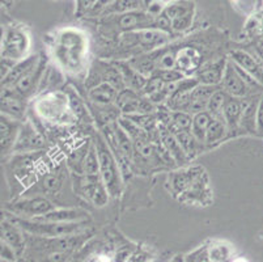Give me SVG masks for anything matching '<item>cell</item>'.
I'll list each match as a JSON object with an SVG mask.
<instances>
[{
  "label": "cell",
  "mask_w": 263,
  "mask_h": 262,
  "mask_svg": "<svg viewBox=\"0 0 263 262\" xmlns=\"http://www.w3.org/2000/svg\"><path fill=\"white\" fill-rule=\"evenodd\" d=\"M152 75H156L164 81L165 84H171V83H178V81L183 80L186 78L182 72L178 71V69H160V71H155Z\"/></svg>",
  "instance_id": "cell-39"
},
{
  "label": "cell",
  "mask_w": 263,
  "mask_h": 262,
  "mask_svg": "<svg viewBox=\"0 0 263 262\" xmlns=\"http://www.w3.org/2000/svg\"><path fill=\"white\" fill-rule=\"evenodd\" d=\"M174 136L177 138L178 143L181 144V147L183 148V151L186 152V155L190 159L195 158L198 153V147L202 146L197 139L194 138V135L191 134V131H187V130H172L171 131Z\"/></svg>",
  "instance_id": "cell-30"
},
{
  "label": "cell",
  "mask_w": 263,
  "mask_h": 262,
  "mask_svg": "<svg viewBox=\"0 0 263 262\" xmlns=\"http://www.w3.org/2000/svg\"><path fill=\"white\" fill-rule=\"evenodd\" d=\"M117 67L119 68L122 74V78H123L124 85L127 88H131L134 91H138V92H142L143 88H144L145 83H147V76H144L140 71L135 68L130 62H116Z\"/></svg>",
  "instance_id": "cell-23"
},
{
  "label": "cell",
  "mask_w": 263,
  "mask_h": 262,
  "mask_svg": "<svg viewBox=\"0 0 263 262\" xmlns=\"http://www.w3.org/2000/svg\"><path fill=\"white\" fill-rule=\"evenodd\" d=\"M23 122L12 119L7 115L2 114L0 118V147H2V155L7 156L12 153L15 143L17 141L18 133H20Z\"/></svg>",
  "instance_id": "cell-12"
},
{
  "label": "cell",
  "mask_w": 263,
  "mask_h": 262,
  "mask_svg": "<svg viewBox=\"0 0 263 262\" xmlns=\"http://www.w3.org/2000/svg\"><path fill=\"white\" fill-rule=\"evenodd\" d=\"M50 53L59 68L78 75L88 63V38L78 29H63L52 38Z\"/></svg>",
  "instance_id": "cell-1"
},
{
  "label": "cell",
  "mask_w": 263,
  "mask_h": 262,
  "mask_svg": "<svg viewBox=\"0 0 263 262\" xmlns=\"http://www.w3.org/2000/svg\"><path fill=\"white\" fill-rule=\"evenodd\" d=\"M90 113L93 114V118L101 127L109 126L119 119L122 115L121 109L114 105H96L90 107Z\"/></svg>",
  "instance_id": "cell-27"
},
{
  "label": "cell",
  "mask_w": 263,
  "mask_h": 262,
  "mask_svg": "<svg viewBox=\"0 0 263 262\" xmlns=\"http://www.w3.org/2000/svg\"><path fill=\"white\" fill-rule=\"evenodd\" d=\"M113 25L123 33L155 28V18L147 11H133L127 13L111 14Z\"/></svg>",
  "instance_id": "cell-10"
},
{
  "label": "cell",
  "mask_w": 263,
  "mask_h": 262,
  "mask_svg": "<svg viewBox=\"0 0 263 262\" xmlns=\"http://www.w3.org/2000/svg\"><path fill=\"white\" fill-rule=\"evenodd\" d=\"M227 64H228V61H227L226 58L219 59V61L210 62V63L204 64V66H202L198 69V72L195 74V78L198 79L200 84L221 85Z\"/></svg>",
  "instance_id": "cell-17"
},
{
  "label": "cell",
  "mask_w": 263,
  "mask_h": 262,
  "mask_svg": "<svg viewBox=\"0 0 263 262\" xmlns=\"http://www.w3.org/2000/svg\"><path fill=\"white\" fill-rule=\"evenodd\" d=\"M212 119H214V117L207 110L193 115V125H191L190 131L194 138L197 139L200 144H204L205 134H207V130H209Z\"/></svg>",
  "instance_id": "cell-28"
},
{
  "label": "cell",
  "mask_w": 263,
  "mask_h": 262,
  "mask_svg": "<svg viewBox=\"0 0 263 262\" xmlns=\"http://www.w3.org/2000/svg\"><path fill=\"white\" fill-rule=\"evenodd\" d=\"M42 262H67L66 252H51L42 259Z\"/></svg>",
  "instance_id": "cell-46"
},
{
  "label": "cell",
  "mask_w": 263,
  "mask_h": 262,
  "mask_svg": "<svg viewBox=\"0 0 263 262\" xmlns=\"http://www.w3.org/2000/svg\"><path fill=\"white\" fill-rule=\"evenodd\" d=\"M30 50L29 33L24 26H9L2 41V58L20 62L28 58Z\"/></svg>",
  "instance_id": "cell-5"
},
{
  "label": "cell",
  "mask_w": 263,
  "mask_h": 262,
  "mask_svg": "<svg viewBox=\"0 0 263 262\" xmlns=\"http://www.w3.org/2000/svg\"><path fill=\"white\" fill-rule=\"evenodd\" d=\"M21 228L12 220H3L2 222V240L9 244L12 248L20 254L25 248V241H24Z\"/></svg>",
  "instance_id": "cell-25"
},
{
  "label": "cell",
  "mask_w": 263,
  "mask_h": 262,
  "mask_svg": "<svg viewBox=\"0 0 263 262\" xmlns=\"http://www.w3.org/2000/svg\"><path fill=\"white\" fill-rule=\"evenodd\" d=\"M25 102L12 88H3L2 91V114L9 118L24 122L25 117Z\"/></svg>",
  "instance_id": "cell-13"
},
{
  "label": "cell",
  "mask_w": 263,
  "mask_h": 262,
  "mask_svg": "<svg viewBox=\"0 0 263 262\" xmlns=\"http://www.w3.org/2000/svg\"><path fill=\"white\" fill-rule=\"evenodd\" d=\"M258 102H248L243 110L242 118H241L240 130H243L248 134H257V112Z\"/></svg>",
  "instance_id": "cell-33"
},
{
  "label": "cell",
  "mask_w": 263,
  "mask_h": 262,
  "mask_svg": "<svg viewBox=\"0 0 263 262\" xmlns=\"http://www.w3.org/2000/svg\"><path fill=\"white\" fill-rule=\"evenodd\" d=\"M228 131V126H227L224 118H214L211 125H210L209 130H207V134H205L204 144L214 146V144L219 143V142H221L226 138Z\"/></svg>",
  "instance_id": "cell-31"
},
{
  "label": "cell",
  "mask_w": 263,
  "mask_h": 262,
  "mask_svg": "<svg viewBox=\"0 0 263 262\" xmlns=\"http://www.w3.org/2000/svg\"><path fill=\"white\" fill-rule=\"evenodd\" d=\"M35 113L44 121L57 125L72 124L76 119L70 107L67 93L50 92L44 95L34 105Z\"/></svg>",
  "instance_id": "cell-2"
},
{
  "label": "cell",
  "mask_w": 263,
  "mask_h": 262,
  "mask_svg": "<svg viewBox=\"0 0 263 262\" xmlns=\"http://www.w3.org/2000/svg\"><path fill=\"white\" fill-rule=\"evenodd\" d=\"M2 262H6V261H2Z\"/></svg>",
  "instance_id": "cell-53"
},
{
  "label": "cell",
  "mask_w": 263,
  "mask_h": 262,
  "mask_svg": "<svg viewBox=\"0 0 263 262\" xmlns=\"http://www.w3.org/2000/svg\"><path fill=\"white\" fill-rule=\"evenodd\" d=\"M41 61L40 55H29L28 58L23 59V61L17 62L15 66L12 67L11 71L8 72V75L4 79H2V88H11L15 85L23 76H25L28 72L32 68H34Z\"/></svg>",
  "instance_id": "cell-21"
},
{
  "label": "cell",
  "mask_w": 263,
  "mask_h": 262,
  "mask_svg": "<svg viewBox=\"0 0 263 262\" xmlns=\"http://www.w3.org/2000/svg\"><path fill=\"white\" fill-rule=\"evenodd\" d=\"M134 256V249L130 247H123L118 249V252L114 256V262H128Z\"/></svg>",
  "instance_id": "cell-45"
},
{
  "label": "cell",
  "mask_w": 263,
  "mask_h": 262,
  "mask_svg": "<svg viewBox=\"0 0 263 262\" xmlns=\"http://www.w3.org/2000/svg\"><path fill=\"white\" fill-rule=\"evenodd\" d=\"M100 159V176L110 197H118L122 191V174L119 164L104 135L97 134L93 141Z\"/></svg>",
  "instance_id": "cell-3"
},
{
  "label": "cell",
  "mask_w": 263,
  "mask_h": 262,
  "mask_svg": "<svg viewBox=\"0 0 263 262\" xmlns=\"http://www.w3.org/2000/svg\"><path fill=\"white\" fill-rule=\"evenodd\" d=\"M232 256V249L223 242L209 247V257L211 262H226Z\"/></svg>",
  "instance_id": "cell-37"
},
{
  "label": "cell",
  "mask_w": 263,
  "mask_h": 262,
  "mask_svg": "<svg viewBox=\"0 0 263 262\" xmlns=\"http://www.w3.org/2000/svg\"><path fill=\"white\" fill-rule=\"evenodd\" d=\"M88 211L81 208H54L45 215H41L32 220L37 222H54V223H70V222H85L89 219Z\"/></svg>",
  "instance_id": "cell-15"
},
{
  "label": "cell",
  "mask_w": 263,
  "mask_h": 262,
  "mask_svg": "<svg viewBox=\"0 0 263 262\" xmlns=\"http://www.w3.org/2000/svg\"><path fill=\"white\" fill-rule=\"evenodd\" d=\"M154 2H155V0H143V6H144V8L147 9L148 7L151 6V4L154 3Z\"/></svg>",
  "instance_id": "cell-49"
},
{
  "label": "cell",
  "mask_w": 263,
  "mask_h": 262,
  "mask_svg": "<svg viewBox=\"0 0 263 262\" xmlns=\"http://www.w3.org/2000/svg\"><path fill=\"white\" fill-rule=\"evenodd\" d=\"M203 172L202 168H190L187 170H179L171 174V186L176 194H183L191 186L195 179Z\"/></svg>",
  "instance_id": "cell-26"
},
{
  "label": "cell",
  "mask_w": 263,
  "mask_h": 262,
  "mask_svg": "<svg viewBox=\"0 0 263 262\" xmlns=\"http://www.w3.org/2000/svg\"><path fill=\"white\" fill-rule=\"evenodd\" d=\"M12 222L17 224L25 234H29L34 237H47V239L73 236V235L80 234L81 231L87 227V220L85 222L54 223L13 218Z\"/></svg>",
  "instance_id": "cell-4"
},
{
  "label": "cell",
  "mask_w": 263,
  "mask_h": 262,
  "mask_svg": "<svg viewBox=\"0 0 263 262\" xmlns=\"http://www.w3.org/2000/svg\"><path fill=\"white\" fill-rule=\"evenodd\" d=\"M233 262H246V261L243 258H237V259H234Z\"/></svg>",
  "instance_id": "cell-50"
},
{
  "label": "cell",
  "mask_w": 263,
  "mask_h": 262,
  "mask_svg": "<svg viewBox=\"0 0 263 262\" xmlns=\"http://www.w3.org/2000/svg\"><path fill=\"white\" fill-rule=\"evenodd\" d=\"M64 182V173L61 168L49 170L44 173L38 179L37 185L38 189H35L37 193L44 194V196H55L61 191L62 186Z\"/></svg>",
  "instance_id": "cell-20"
},
{
  "label": "cell",
  "mask_w": 263,
  "mask_h": 262,
  "mask_svg": "<svg viewBox=\"0 0 263 262\" xmlns=\"http://www.w3.org/2000/svg\"><path fill=\"white\" fill-rule=\"evenodd\" d=\"M118 92L110 83H100L88 90V98L96 105H114Z\"/></svg>",
  "instance_id": "cell-24"
},
{
  "label": "cell",
  "mask_w": 263,
  "mask_h": 262,
  "mask_svg": "<svg viewBox=\"0 0 263 262\" xmlns=\"http://www.w3.org/2000/svg\"><path fill=\"white\" fill-rule=\"evenodd\" d=\"M246 105H248V101L229 96L223 110V118L226 121L227 126H228L229 131H238L240 130L241 118H242Z\"/></svg>",
  "instance_id": "cell-19"
},
{
  "label": "cell",
  "mask_w": 263,
  "mask_h": 262,
  "mask_svg": "<svg viewBox=\"0 0 263 262\" xmlns=\"http://www.w3.org/2000/svg\"><path fill=\"white\" fill-rule=\"evenodd\" d=\"M45 68H46V59H45V58H41V61L38 62L37 66H35L34 68L30 69L25 76H23V78H21L15 85L11 86V88L15 91L18 96H21L24 100L30 97V96L35 92V90H37L38 85H40L41 80L44 78Z\"/></svg>",
  "instance_id": "cell-11"
},
{
  "label": "cell",
  "mask_w": 263,
  "mask_h": 262,
  "mask_svg": "<svg viewBox=\"0 0 263 262\" xmlns=\"http://www.w3.org/2000/svg\"><path fill=\"white\" fill-rule=\"evenodd\" d=\"M139 95H142V93L138 92V91L131 90V88H127V86H126V88H123V90H121L118 92L116 105L119 108V109H121V108L123 107L124 104H127L128 101L134 100V98H136Z\"/></svg>",
  "instance_id": "cell-43"
},
{
  "label": "cell",
  "mask_w": 263,
  "mask_h": 262,
  "mask_svg": "<svg viewBox=\"0 0 263 262\" xmlns=\"http://www.w3.org/2000/svg\"><path fill=\"white\" fill-rule=\"evenodd\" d=\"M173 262H178V258H176V259H174V261Z\"/></svg>",
  "instance_id": "cell-51"
},
{
  "label": "cell",
  "mask_w": 263,
  "mask_h": 262,
  "mask_svg": "<svg viewBox=\"0 0 263 262\" xmlns=\"http://www.w3.org/2000/svg\"><path fill=\"white\" fill-rule=\"evenodd\" d=\"M171 34L156 28L134 30L122 34V43L126 47H139L140 49H160L169 42Z\"/></svg>",
  "instance_id": "cell-8"
},
{
  "label": "cell",
  "mask_w": 263,
  "mask_h": 262,
  "mask_svg": "<svg viewBox=\"0 0 263 262\" xmlns=\"http://www.w3.org/2000/svg\"><path fill=\"white\" fill-rule=\"evenodd\" d=\"M46 139L44 138V135L40 131H37L34 125L30 121H24L23 125H21L15 147L12 151V155L13 153L40 152V151L46 150Z\"/></svg>",
  "instance_id": "cell-9"
},
{
  "label": "cell",
  "mask_w": 263,
  "mask_h": 262,
  "mask_svg": "<svg viewBox=\"0 0 263 262\" xmlns=\"http://www.w3.org/2000/svg\"><path fill=\"white\" fill-rule=\"evenodd\" d=\"M257 134L263 138V97L259 100L257 112Z\"/></svg>",
  "instance_id": "cell-47"
},
{
  "label": "cell",
  "mask_w": 263,
  "mask_h": 262,
  "mask_svg": "<svg viewBox=\"0 0 263 262\" xmlns=\"http://www.w3.org/2000/svg\"><path fill=\"white\" fill-rule=\"evenodd\" d=\"M159 131L162 146L171 153V156L174 159V162L177 163V165H185L186 163H189L190 158L186 155V152L181 147V144L178 143L176 136L166 127L161 126V125H159Z\"/></svg>",
  "instance_id": "cell-22"
},
{
  "label": "cell",
  "mask_w": 263,
  "mask_h": 262,
  "mask_svg": "<svg viewBox=\"0 0 263 262\" xmlns=\"http://www.w3.org/2000/svg\"><path fill=\"white\" fill-rule=\"evenodd\" d=\"M67 96H68V100H70L71 110H72V113L75 114L76 118L79 119L85 118V115L89 114V112H88L87 108H85L84 102H83L81 98L78 96V93L71 91V92L67 93Z\"/></svg>",
  "instance_id": "cell-38"
},
{
  "label": "cell",
  "mask_w": 263,
  "mask_h": 262,
  "mask_svg": "<svg viewBox=\"0 0 263 262\" xmlns=\"http://www.w3.org/2000/svg\"><path fill=\"white\" fill-rule=\"evenodd\" d=\"M89 262H107V261L105 258H102L101 256H97V257H95V258L90 259Z\"/></svg>",
  "instance_id": "cell-48"
},
{
  "label": "cell",
  "mask_w": 263,
  "mask_h": 262,
  "mask_svg": "<svg viewBox=\"0 0 263 262\" xmlns=\"http://www.w3.org/2000/svg\"><path fill=\"white\" fill-rule=\"evenodd\" d=\"M221 88L228 93L232 97H238L242 98L245 97L249 93V88L243 80L241 79V76L238 75L237 69L234 67L233 62L229 59L228 64H227L226 72H224L223 81H221Z\"/></svg>",
  "instance_id": "cell-14"
},
{
  "label": "cell",
  "mask_w": 263,
  "mask_h": 262,
  "mask_svg": "<svg viewBox=\"0 0 263 262\" xmlns=\"http://www.w3.org/2000/svg\"><path fill=\"white\" fill-rule=\"evenodd\" d=\"M200 58L199 51L194 47H182L177 51L176 57V69L181 71L183 75L187 76L195 75L198 69L200 68Z\"/></svg>",
  "instance_id": "cell-18"
},
{
  "label": "cell",
  "mask_w": 263,
  "mask_h": 262,
  "mask_svg": "<svg viewBox=\"0 0 263 262\" xmlns=\"http://www.w3.org/2000/svg\"><path fill=\"white\" fill-rule=\"evenodd\" d=\"M194 14H195V12L185 14V16H182V18H178L176 19V20L172 21V32H177V33L185 32L186 29L190 28L191 24H193Z\"/></svg>",
  "instance_id": "cell-42"
},
{
  "label": "cell",
  "mask_w": 263,
  "mask_h": 262,
  "mask_svg": "<svg viewBox=\"0 0 263 262\" xmlns=\"http://www.w3.org/2000/svg\"><path fill=\"white\" fill-rule=\"evenodd\" d=\"M143 6V0H114L104 12L102 16H111V14L127 13V12L139 11Z\"/></svg>",
  "instance_id": "cell-32"
},
{
  "label": "cell",
  "mask_w": 263,
  "mask_h": 262,
  "mask_svg": "<svg viewBox=\"0 0 263 262\" xmlns=\"http://www.w3.org/2000/svg\"><path fill=\"white\" fill-rule=\"evenodd\" d=\"M228 98L229 95L223 90V88L217 90L216 92L212 95V97L210 98L209 104H207V112H209L214 118H223V110Z\"/></svg>",
  "instance_id": "cell-34"
},
{
  "label": "cell",
  "mask_w": 263,
  "mask_h": 262,
  "mask_svg": "<svg viewBox=\"0 0 263 262\" xmlns=\"http://www.w3.org/2000/svg\"><path fill=\"white\" fill-rule=\"evenodd\" d=\"M54 208H57V206L49 198L42 196L26 197V198L11 202L6 206L7 211L24 219H34L37 216L45 215Z\"/></svg>",
  "instance_id": "cell-7"
},
{
  "label": "cell",
  "mask_w": 263,
  "mask_h": 262,
  "mask_svg": "<svg viewBox=\"0 0 263 262\" xmlns=\"http://www.w3.org/2000/svg\"><path fill=\"white\" fill-rule=\"evenodd\" d=\"M220 88H221V85H207V84H199V85L194 90L193 97L209 102L210 98L212 97V95H214L217 90H220Z\"/></svg>",
  "instance_id": "cell-40"
},
{
  "label": "cell",
  "mask_w": 263,
  "mask_h": 262,
  "mask_svg": "<svg viewBox=\"0 0 263 262\" xmlns=\"http://www.w3.org/2000/svg\"><path fill=\"white\" fill-rule=\"evenodd\" d=\"M191 125H193V114L187 112H172V121L166 129L169 131L176 129L190 131Z\"/></svg>",
  "instance_id": "cell-36"
},
{
  "label": "cell",
  "mask_w": 263,
  "mask_h": 262,
  "mask_svg": "<svg viewBox=\"0 0 263 262\" xmlns=\"http://www.w3.org/2000/svg\"><path fill=\"white\" fill-rule=\"evenodd\" d=\"M205 262H211V261H210V259H209V261H205Z\"/></svg>",
  "instance_id": "cell-52"
},
{
  "label": "cell",
  "mask_w": 263,
  "mask_h": 262,
  "mask_svg": "<svg viewBox=\"0 0 263 262\" xmlns=\"http://www.w3.org/2000/svg\"><path fill=\"white\" fill-rule=\"evenodd\" d=\"M75 174V173H73ZM75 191L96 207H104L109 202V191L100 174H76Z\"/></svg>",
  "instance_id": "cell-6"
},
{
  "label": "cell",
  "mask_w": 263,
  "mask_h": 262,
  "mask_svg": "<svg viewBox=\"0 0 263 262\" xmlns=\"http://www.w3.org/2000/svg\"><path fill=\"white\" fill-rule=\"evenodd\" d=\"M83 174H100V159L95 143L90 144L89 151L87 152L83 162Z\"/></svg>",
  "instance_id": "cell-35"
},
{
  "label": "cell",
  "mask_w": 263,
  "mask_h": 262,
  "mask_svg": "<svg viewBox=\"0 0 263 262\" xmlns=\"http://www.w3.org/2000/svg\"><path fill=\"white\" fill-rule=\"evenodd\" d=\"M231 61L249 72L263 86V62L260 58H254L242 50H233L231 53Z\"/></svg>",
  "instance_id": "cell-16"
},
{
  "label": "cell",
  "mask_w": 263,
  "mask_h": 262,
  "mask_svg": "<svg viewBox=\"0 0 263 262\" xmlns=\"http://www.w3.org/2000/svg\"><path fill=\"white\" fill-rule=\"evenodd\" d=\"M16 257H17V252L12 248L11 245L2 240V261L16 262Z\"/></svg>",
  "instance_id": "cell-44"
},
{
  "label": "cell",
  "mask_w": 263,
  "mask_h": 262,
  "mask_svg": "<svg viewBox=\"0 0 263 262\" xmlns=\"http://www.w3.org/2000/svg\"><path fill=\"white\" fill-rule=\"evenodd\" d=\"M193 12H195V6L191 0H174L172 3L166 4L164 9V14L171 20V23Z\"/></svg>",
  "instance_id": "cell-29"
},
{
  "label": "cell",
  "mask_w": 263,
  "mask_h": 262,
  "mask_svg": "<svg viewBox=\"0 0 263 262\" xmlns=\"http://www.w3.org/2000/svg\"><path fill=\"white\" fill-rule=\"evenodd\" d=\"M164 85H165V83L159 78V76L151 75L149 78L147 79V83H145L144 88H143V91L140 93H142L143 96H147V97H149V96H152V95H155L156 92H159V91L161 90Z\"/></svg>",
  "instance_id": "cell-41"
}]
</instances>
